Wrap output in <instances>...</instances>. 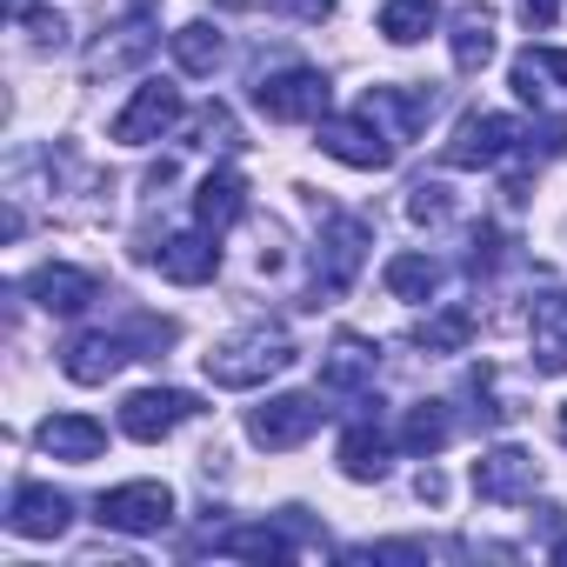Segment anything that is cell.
<instances>
[{
	"mask_svg": "<svg viewBox=\"0 0 567 567\" xmlns=\"http://www.w3.org/2000/svg\"><path fill=\"white\" fill-rule=\"evenodd\" d=\"M200 368H207L214 388H260V381H274V374L295 368V334L280 328V321H254V328H240L234 341L207 348Z\"/></svg>",
	"mask_w": 567,
	"mask_h": 567,
	"instance_id": "cell-1",
	"label": "cell"
},
{
	"mask_svg": "<svg viewBox=\"0 0 567 567\" xmlns=\"http://www.w3.org/2000/svg\"><path fill=\"white\" fill-rule=\"evenodd\" d=\"M368 240H374V227H368L361 214H328V227H321V240H315V280H308L315 308H321V301H341V295L354 288V274H361V260H368Z\"/></svg>",
	"mask_w": 567,
	"mask_h": 567,
	"instance_id": "cell-2",
	"label": "cell"
},
{
	"mask_svg": "<svg viewBox=\"0 0 567 567\" xmlns=\"http://www.w3.org/2000/svg\"><path fill=\"white\" fill-rule=\"evenodd\" d=\"M527 141H534V134H527L520 121H507V114H461L454 134L441 141V161H447V167H501V161H514Z\"/></svg>",
	"mask_w": 567,
	"mask_h": 567,
	"instance_id": "cell-3",
	"label": "cell"
},
{
	"mask_svg": "<svg viewBox=\"0 0 567 567\" xmlns=\"http://www.w3.org/2000/svg\"><path fill=\"white\" fill-rule=\"evenodd\" d=\"M94 520L107 534H161L174 520V487L167 481H127L94 501Z\"/></svg>",
	"mask_w": 567,
	"mask_h": 567,
	"instance_id": "cell-4",
	"label": "cell"
},
{
	"mask_svg": "<svg viewBox=\"0 0 567 567\" xmlns=\"http://www.w3.org/2000/svg\"><path fill=\"white\" fill-rule=\"evenodd\" d=\"M254 107L267 121H328V74L321 68H280L254 81Z\"/></svg>",
	"mask_w": 567,
	"mask_h": 567,
	"instance_id": "cell-5",
	"label": "cell"
},
{
	"mask_svg": "<svg viewBox=\"0 0 567 567\" xmlns=\"http://www.w3.org/2000/svg\"><path fill=\"white\" fill-rule=\"evenodd\" d=\"M321 421H328L321 394H274L267 408H254V414H247V441H254V447H267V454H288V447H301Z\"/></svg>",
	"mask_w": 567,
	"mask_h": 567,
	"instance_id": "cell-6",
	"label": "cell"
},
{
	"mask_svg": "<svg viewBox=\"0 0 567 567\" xmlns=\"http://www.w3.org/2000/svg\"><path fill=\"white\" fill-rule=\"evenodd\" d=\"M315 134H321V154H334V161H348V167H361V174H381V167H394V141L354 107V114H328V121H315Z\"/></svg>",
	"mask_w": 567,
	"mask_h": 567,
	"instance_id": "cell-7",
	"label": "cell"
},
{
	"mask_svg": "<svg viewBox=\"0 0 567 567\" xmlns=\"http://www.w3.org/2000/svg\"><path fill=\"white\" fill-rule=\"evenodd\" d=\"M181 127V87L174 81H141V94L114 114V141L121 147H147V141H161V134H174Z\"/></svg>",
	"mask_w": 567,
	"mask_h": 567,
	"instance_id": "cell-8",
	"label": "cell"
},
{
	"mask_svg": "<svg viewBox=\"0 0 567 567\" xmlns=\"http://www.w3.org/2000/svg\"><path fill=\"white\" fill-rule=\"evenodd\" d=\"M200 414V401L187 394V388H141V394H127L121 401V434L127 441H167L181 421H194Z\"/></svg>",
	"mask_w": 567,
	"mask_h": 567,
	"instance_id": "cell-9",
	"label": "cell"
},
{
	"mask_svg": "<svg viewBox=\"0 0 567 567\" xmlns=\"http://www.w3.org/2000/svg\"><path fill=\"white\" fill-rule=\"evenodd\" d=\"M8 527L21 540H61L74 527V501L61 487H48V481H21L14 501H8Z\"/></svg>",
	"mask_w": 567,
	"mask_h": 567,
	"instance_id": "cell-10",
	"label": "cell"
},
{
	"mask_svg": "<svg viewBox=\"0 0 567 567\" xmlns=\"http://www.w3.org/2000/svg\"><path fill=\"white\" fill-rule=\"evenodd\" d=\"M127 361H141V348L127 341V334H74L68 348H61V374L68 381H81V388H101V381H114Z\"/></svg>",
	"mask_w": 567,
	"mask_h": 567,
	"instance_id": "cell-11",
	"label": "cell"
},
{
	"mask_svg": "<svg viewBox=\"0 0 567 567\" xmlns=\"http://www.w3.org/2000/svg\"><path fill=\"white\" fill-rule=\"evenodd\" d=\"M534 487H540V461H534L527 447H487V454L474 461V494L494 501V507L527 501Z\"/></svg>",
	"mask_w": 567,
	"mask_h": 567,
	"instance_id": "cell-12",
	"label": "cell"
},
{
	"mask_svg": "<svg viewBox=\"0 0 567 567\" xmlns=\"http://www.w3.org/2000/svg\"><path fill=\"white\" fill-rule=\"evenodd\" d=\"M361 114L388 134V141H414L434 114V87H368L361 94Z\"/></svg>",
	"mask_w": 567,
	"mask_h": 567,
	"instance_id": "cell-13",
	"label": "cell"
},
{
	"mask_svg": "<svg viewBox=\"0 0 567 567\" xmlns=\"http://www.w3.org/2000/svg\"><path fill=\"white\" fill-rule=\"evenodd\" d=\"M28 295H34V308L41 315H81V308H94V295H101V280L87 274V267H68V260H48V267H34V280H28Z\"/></svg>",
	"mask_w": 567,
	"mask_h": 567,
	"instance_id": "cell-14",
	"label": "cell"
},
{
	"mask_svg": "<svg viewBox=\"0 0 567 567\" xmlns=\"http://www.w3.org/2000/svg\"><path fill=\"white\" fill-rule=\"evenodd\" d=\"M374 374H381V354H374L368 341H354V334H341V341L328 348V361H321V388H328V394H354V401H368Z\"/></svg>",
	"mask_w": 567,
	"mask_h": 567,
	"instance_id": "cell-15",
	"label": "cell"
},
{
	"mask_svg": "<svg viewBox=\"0 0 567 567\" xmlns=\"http://www.w3.org/2000/svg\"><path fill=\"white\" fill-rule=\"evenodd\" d=\"M447 48H454V68L461 74H481L494 61V8H487V0H461V8H454Z\"/></svg>",
	"mask_w": 567,
	"mask_h": 567,
	"instance_id": "cell-16",
	"label": "cell"
},
{
	"mask_svg": "<svg viewBox=\"0 0 567 567\" xmlns=\"http://www.w3.org/2000/svg\"><path fill=\"white\" fill-rule=\"evenodd\" d=\"M220 234H207V227H194V234H174V240H161V274L167 280H181V288H200V280H214V267H220V247H214Z\"/></svg>",
	"mask_w": 567,
	"mask_h": 567,
	"instance_id": "cell-17",
	"label": "cell"
},
{
	"mask_svg": "<svg viewBox=\"0 0 567 567\" xmlns=\"http://www.w3.org/2000/svg\"><path fill=\"white\" fill-rule=\"evenodd\" d=\"M527 341H534V368H540V374H567V288L534 301Z\"/></svg>",
	"mask_w": 567,
	"mask_h": 567,
	"instance_id": "cell-18",
	"label": "cell"
},
{
	"mask_svg": "<svg viewBox=\"0 0 567 567\" xmlns=\"http://www.w3.org/2000/svg\"><path fill=\"white\" fill-rule=\"evenodd\" d=\"M240 214H247V181H240V167H214V174L200 181V194H194V220H200L207 234H227Z\"/></svg>",
	"mask_w": 567,
	"mask_h": 567,
	"instance_id": "cell-19",
	"label": "cell"
},
{
	"mask_svg": "<svg viewBox=\"0 0 567 567\" xmlns=\"http://www.w3.org/2000/svg\"><path fill=\"white\" fill-rule=\"evenodd\" d=\"M41 447H48L54 461H74V467H87V461H101V447H107V427H101L94 414H54V421H41Z\"/></svg>",
	"mask_w": 567,
	"mask_h": 567,
	"instance_id": "cell-20",
	"label": "cell"
},
{
	"mask_svg": "<svg viewBox=\"0 0 567 567\" xmlns=\"http://www.w3.org/2000/svg\"><path fill=\"white\" fill-rule=\"evenodd\" d=\"M388 447H394V441L381 434V421L361 414V421L341 434V474H348V481H381V474H388Z\"/></svg>",
	"mask_w": 567,
	"mask_h": 567,
	"instance_id": "cell-21",
	"label": "cell"
},
{
	"mask_svg": "<svg viewBox=\"0 0 567 567\" xmlns=\"http://www.w3.org/2000/svg\"><path fill=\"white\" fill-rule=\"evenodd\" d=\"M200 547L234 554V560H295V540L280 527H220V534H200Z\"/></svg>",
	"mask_w": 567,
	"mask_h": 567,
	"instance_id": "cell-22",
	"label": "cell"
},
{
	"mask_svg": "<svg viewBox=\"0 0 567 567\" xmlns=\"http://www.w3.org/2000/svg\"><path fill=\"white\" fill-rule=\"evenodd\" d=\"M507 81H514V94L520 101H547V81H560L567 87V54L560 48H527V54H514V68H507Z\"/></svg>",
	"mask_w": 567,
	"mask_h": 567,
	"instance_id": "cell-23",
	"label": "cell"
},
{
	"mask_svg": "<svg viewBox=\"0 0 567 567\" xmlns=\"http://www.w3.org/2000/svg\"><path fill=\"white\" fill-rule=\"evenodd\" d=\"M447 434H454V421H447L441 401H421V408H408V421H401V447H408L414 461H434V454L447 447Z\"/></svg>",
	"mask_w": 567,
	"mask_h": 567,
	"instance_id": "cell-24",
	"label": "cell"
},
{
	"mask_svg": "<svg viewBox=\"0 0 567 567\" xmlns=\"http://www.w3.org/2000/svg\"><path fill=\"white\" fill-rule=\"evenodd\" d=\"M381 280H388L394 301H427V295L441 288V267H434L427 254H394V260L381 267Z\"/></svg>",
	"mask_w": 567,
	"mask_h": 567,
	"instance_id": "cell-25",
	"label": "cell"
},
{
	"mask_svg": "<svg viewBox=\"0 0 567 567\" xmlns=\"http://www.w3.org/2000/svg\"><path fill=\"white\" fill-rule=\"evenodd\" d=\"M174 41V61H181V74H214L220 68V54H227V41L207 28V21H187L181 34H167Z\"/></svg>",
	"mask_w": 567,
	"mask_h": 567,
	"instance_id": "cell-26",
	"label": "cell"
},
{
	"mask_svg": "<svg viewBox=\"0 0 567 567\" xmlns=\"http://www.w3.org/2000/svg\"><path fill=\"white\" fill-rule=\"evenodd\" d=\"M434 14H441V0H388V8H381V34L394 48H414L434 28Z\"/></svg>",
	"mask_w": 567,
	"mask_h": 567,
	"instance_id": "cell-27",
	"label": "cell"
},
{
	"mask_svg": "<svg viewBox=\"0 0 567 567\" xmlns=\"http://www.w3.org/2000/svg\"><path fill=\"white\" fill-rule=\"evenodd\" d=\"M474 341V315L467 308H447V315H434L421 334H414V348H427V354H461Z\"/></svg>",
	"mask_w": 567,
	"mask_h": 567,
	"instance_id": "cell-28",
	"label": "cell"
},
{
	"mask_svg": "<svg viewBox=\"0 0 567 567\" xmlns=\"http://www.w3.org/2000/svg\"><path fill=\"white\" fill-rule=\"evenodd\" d=\"M147 48H154V34H147V28H121V41H101V48H94V74H114V68L141 61Z\"/></svg>",
	"mask_w": 567,
	"mask_h": 567,
	"instance_id": "cell-29",
	"label": "cell"
},
{
	"mask_svg": "<svg viewBox=\"0 0 567 567\" xmlns=\"http://www.w3.org/2000/svg\"><path fill=\"white\" fill-rule=\"evenodd\" d=\"M194 147H240L234 114H227V107H200V114H194Z\"/></svg>",
	"mask_w": 567,
	"mask_h": 567,
	"instance_id": "cell-30",
	"label": "cell"
},
{
	"mask_svg": "<svg viewBox=\"0 0 567 567\" xmlns=\"http://www.w3.org/2000/svg\"><path fill=\"white\" fill-rule=\"evenodd\" d=\"M14 21L34 34V48H68V21H61V14H28V8H21Z\"/></svg>",
	"mask_w": 567,
	"mask_h": 567,
	"instance_id": "cell-31",
	"label": "cell"
},
{
	"mask_svg": "<svg viewBox=\"0 0 567 567\" xmlns=\"http://www.w3.org/2000/svg\"><path fill=\"white\" fill-rule=\"evenodd\" d=\"M408 214H414L421 227H434V220H447V187H427V181H421V187L408 194Z\"/></svg>",
	"mask_w": 567,
	"mask_h": 567,
	"instance_id": "cell-32",
	"label": "cell"
},
{
	"mask_svg": "<svg viewBox=\"0 0 567 567\" xmlns=\"http://www.w3.org/2000/svg\"><path fill=\"white\" fill-rule=\"evenodd\" d=\"M274 14H288V21H315V28H321V21L334 14V0H274Z\"/></svg>",
	"mask_w": 567,
	"mask_h": 567,
	"instance_id": "cell-33",
	"label": "cell"
},
{
	"mask_svg": "<svg viewBox=\"0 0 567 567\" xmlns=\"http://www.w3.org/2000/svg\"><path fill=\"white\" fill-rule=\"evenodd\" d=\"M520 21H527V28H540V34H547V28H554V21H560V0H520Z\"/></svg>",
	"mask_w": 567,
	"mask_h": 567,
	"instance_id": "cell-34",
	"label": "cell"
},
{
	"mask_svg": "<svg viewBox=\"0 0 567 567\" xmlns=\"http://www.w3.org/2000/svg\"><path fill=\"white\" fill-rule=\"evenodd\" d=\"M441 494H447V481L434 467H421V501H441Z\"/></svg>",
	"mask_w": 567,
	"mask_h": 567,
	"instance_id": "cell-35",
	"label": "cell"
},
{
	"mask_svg": "<svg viewBox=\"0 0 567 567\" xmlns=\"http://www.w3.org/2000/svg\"><path fill=\"white\" fill-rule=\"evenodd\" d=\"M127 8H134V14H154V8H161V0H127Z\"/></svg>",
	"mask_w": 567,
	"mask_h": 567,
	"instance_id": "cell-36",
	"label": "cell"
},
{
	"mask_svg": "<svg viewBox=\"0 0 567 567\" xmlns=\"http://www.w3.org/2000/svg\"><path fill=\"white\" fill-rule=\"evenodd\" d=\"M547 554H554V560H567V534H560V540H554V547H547Z\"/></svg>",
	"mask_w": 567,
	"mask_h": 567,
	"instance_id": "cell-37",
	"label": "cell"
},
{
	"mask_svg": "<svg viewBox=\"0 0 567 567\" xmlns=\"http://www.w3.org/2000/svg\"><path fill=\"white\" fill-rule=\"evenodd\" d=\"M554 434H560V447H567V408H560V421H554Z\"/></svg>",
	"mask_w": 567,
	"mask_h": 567,
	"instance_id": "cell-38",
	"label": "cell"
}]
</instances>
